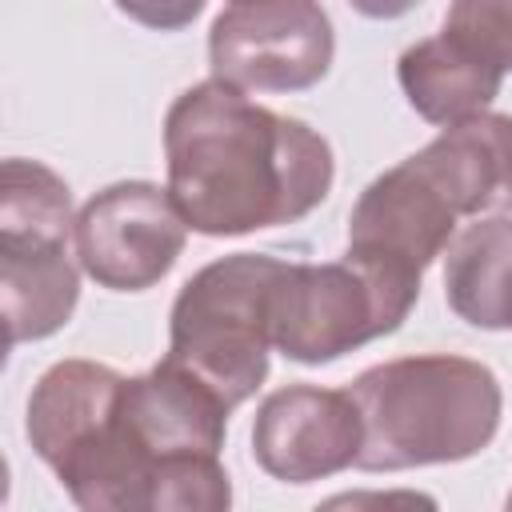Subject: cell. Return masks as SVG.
<instances>
[{"instance_id":"cell-1","label":"cell","mask_w":512,"mask_h":512,"mask_svg":"<svg viewBox=\"0 0 512 512\" xmlns=\"http://www.w3.org/2000/svg\"><path fill=\"white\" fill-rule=\"evenodd\" d=\"M168 192L200 236L296 224L332 192V144L224 80L184 88L164 116Z\"/></svg>"},{"instance_id":"cell-2","label":"cell","mask_w":512,"mask_h":512,"mask_svg":"<svg viewBox=\"0 0 512 512\" xmlns=\"http://www.w3.org/2000/svg\"><path fill=\"white\" fill-rule=\"evenodd\" d=\"M348 392L364 420L356 460L364 472L468 460L492 444L504 412L496 372L456 352L372 364L348 384Z\"/></svg>"},{"instance_id":"cell-3","label":"cell","mask_w":512,"mask_h":512,"mask_svg":"<svg viewBox=\"0 0 512 512\" xmlns=\"http://www.w3.org/2000/svg\"><path fill=\"white\" fill-rule=\"evenodd\" d=\"M76 216L68 184L40 160L0 164V312L8 344L60 332L80 300Z\"/></svg>"},{"instance_id":"cell-4","label":"cell","mask_w":512,"mask_h":512,"mask_svg":"<svg viewBox=\"0 0 512 512\" xmlns=\"http://www.w3.org/2000/svg\"><path fill=\"white\" fill-rule=\"evenodd\" d=\"M420 300V280L344 248L340 260H284L272 284V348L296 364H332L392 336Z\"/></svg>"},{"instance_id":"cell-5","label":"cell","mask_w":512,"mask_h":512,"mask_svg":"<svg viewBox=\"0 0 512 512\" xmlns=\"http://www.w3.org/2000/svg\"><path fill=\"white\" fill-rule=\"evenodd\" d=\"M280 264L268 252H232L204 264L172 300L168 356L216 388L228 408L244 404L268 376V304Z\"/></svg>"},{"instance_id":"cell-6","label":"cell","mask_w":512,"mask_h":512,"mask_svg":"<svg viewBox=\"0 0 512 512\" xmlns=\"http://www.w3.org/2000/svg\"><path fill=\"white\" fill-rule=\"evenodd\" d=\"M336 56L320 0H228L208 32L212 76L240 92H304Z\"/></svg>"},{"instance_id":"cell-7","label":"cell","mask_w":512,"mask_h":512,"mask_svg":"<svg viewBox=\"0 0 512 512\" xmlns=\"http://www.w3.org/2000/svg\"><path fill=\"white\" fill-rule=\"evenodd\" d=\"M188 232L168 188L116 180L76 212V260L108 292H144L172 272Z\"/></svg>"},{"instance_id":"cell-8","label":"cell","mask_w":512,"mask_h":512,"mask_svg":"<svg viewBox=\"0 0 512 512\" xmlns=\"http://www.w3.org/2000/svg\"><path fill=\"white\" fill-rule=\"evenodd\" d=\"M364 420L348 388L288 384L260 400L252 420L256 464L284 484H312L356 468Z\"/></svg>"},{"instance_id":"cell-9","label":"cell","mask_w":512,"mask_h":512,"mask_svg":"<svg viewBox=\"0 0 512 512\" xmlns=\"http://www.w3.org/2000/svg\"><path fill=\"white\" fill-rule=\"evenodd\" d=\"M460 212L432 172L412 152L396 168L380 172L348 212V252L388 264L424 280L428 264L444 256L456 236Z\"/></svg>"},{"instance_id":"cell-10","label":"cell","mask_w":512,"mask_h":512,"mask_svg":"<svg viewBox=\"0 0 512 512\" xmlns=\"http://www.w3.org/2000/svg\"><path fill=\"white\" fill-rule=\"evenodd\" d=\"M416 156L448 192L460 216L512 212V116L476 112L440 128V136L428 140Z\"/></svg>"},{"instance_id":"cell-11","label":"cell","mask_w":512,"mask_h":512,"mask_svg":"<svg viewBox=\"0 0 512 512\" xmlns=\"http://www.w3.org/2000/svg\"><path fill=\"white\" fill-rule=\"evenodd\" d=\"M396 80L416 116L448 128L476 112H488V104L500 96L504 72L440 28V36L416 40L400 52Z\"/></svg>"},{"instance_id":"cell-12","label":"cell","mask_w":512,"mask_h":512,"mask_svg":"<svg viewBox=\"0 0 512 512\" xmlns=\"http://www.w3.org/2000/svg\"><path fill=\"white\" fill-rule=\"evenodd\" d=\"M444 300L472 328H512V216H476L448 240Z\"/></svg>"},{"instance_id":"cell-13","label":"cell","mask_w":512,"mask_h":512,"mask_svg":"<svg viewBox=\"0 0 512 512\" xmlns=\"http://www.w3.org/2000/svg\"><path fill=\"white\" fill-rule=\"evenodd\" d=\"M444 32L500 72H512V0H452Z\"/></svg>"},{"instance_id":"cell-14","label":"cell","mask_w":512,"mask_h":512,"mask_svg":"<svg viewBox=\"0 0 512 512\" xmlns=\"http://www.w3.org/2000/svg\"><path fill=\"white\" fill-rule=\"evenodd\" d=\"M112 4L128 20L156 28V32H180L204 12V0H112Z\"/></svg>"},{"instance_id":"cell-15","label":"cell","mask_w":512,"mask_h":512,"mask_svg":"<svg viewBox=\"0 0 512 512\" xmlns=\"http://www.w3.org/2000/svg\"><path fill=\"white\" fill-rule=\"evenodd\" d=\"M360 16H368V20H396V16H404V12H412L420 0H348Z\"/></svg>"},{"instance_id":"cell-16","label":"cell","mask_w":512,"mask_h":512,"mask_svg":"<svg viewBox=\"0 0 512 512\" xmlns=\"http://www.w3.org/2000/svg\"><path fill=\"white\" fill-rule=\"evenodd\" d=\"M508 508H512V492H508Z\"/></svg>"}]
</instances>
